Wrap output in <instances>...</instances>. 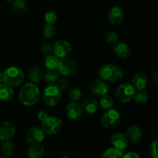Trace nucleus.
Segmentation results:
<instances>
[{"label":"nucleus","instance_id":"obj_1","mask_svg":"<svg viewBox=\"0 0 158 158\" xmlns=\"http://www.w3.org/2000/svg\"><path fill=\"white\" fill-rule=\"evenodd\" d=\"M18 98L23 105L33 106L40 100V89L35 84L26 83L20 88Z\"/></svg>","mask_w":158,"mask_h":158},{"label":"nucleus","instance_id":"obj_2","mask_svg":"<svg viewBox=\"0 0 158 158\" xmlns=\"http://www.w3.org/2000/svg\"><path fill=\"white\" fill-rule=\"evenodd\" d=\"M98 75L105 82L116 83L123 79L124 73L122 68L117 65L106 64L100 67L98 71Z\"/></svg>","mask_w":158,"mask_h":158},{"label":"nucleus","instance_id":"obj_3","mask_svg":"<svg viewBox=\"0 0 158 158\" xmlns=\"http://www.w3.org/2000/svg\"><path fill=\"white\" fill-rule=\"evenodd\" d=\"M3 74V83L14 88L23 83L24 80V73L19 67L12 66L5 70Z\"/></svg>","mask_w":158,"mask_h":158},{"label":"nucleus","instance_id":"obj_4","mask_svg":"<svg viewBox=\"0 0 158 158\" xmlns=\"http://www.w3.org/2000/svg\"><path fill=\"white\" fill-rule=\"evenodd\" d=\"M136 93V90L131 84L123 83L119 85L116 89L114 96L118 102L127 103L132 100Z\"/></svg>","mask_w":158,"mask_h":158},{"label":"nucleus","instance_id":"obj_5","mask_svg":"<svg viewBox=\"0 0 158 158\" xmlns=\"http://www.w3.org/2000/svg\"><path fill=\"white\" fill-rule=\"evenodd\" d=\"M120 119L121 116L118 110L113 108L106 110L101 118L102 125L106 129H112L120 124Z\"/></svg>","mask_w":158,"mask_h":158},{"label":"nucleus","instance_id":"obj_6","mask_svg":"<svg viewBox=\"0 0 158 158\" xmlns=\"http://www.w3.org/2000/svg\"><path fill=\"white\" fill-rule=\"evenodd\" d=\"M43 101L49 106H55L61 99V91L55 85H49L42 94Z\"/></svg>","mask_w":158,"mask_h":158},{"label":"nucleus","instance_id":"obj_7","mask_svg":"<svg viewBox=\"0 0 158 158\" xmlns=\"http://www.w3.org/2000/svg\"><path fill=\"white\" fill-rule=\"evenodd\" d=\"M57 71L60 74L65 77H73L75 76L79 71V65L74 60L69 57L60 60Z\"/></svg>","mask_w":158,"mask_h":158},{"label":"nucleus","instance_id":"obj_8","mask_svg":"<svg viewBox=\"0 0 158 158\" xmlns=\"http://www.w3.org/2000/svg\"><path fill=\"white\" fill-rule=\"evenodd\" d=\"M63 126L62 120L56 116H48L47 119L42 122L41 129L43 133L48 135L57 134Z\"/></svg>","mask_w":158,"mask_h":158},{"label":"nucleus","instance_id":"obj_9","mask_svg":"<svg viewBox=\"0 0 158 158\" xmlns=\"http://www.w3.org/2000/svg\"><path fill=\"white\" fill-rule=\"evenodd\" d=\"M54 55L58 58H67L72 53V46L68 41L60 40L54 43L53 46Z\"/></svg>","mask_w":158,"mask_h":158},{"label":"nucleus","instance_id":"obj_10","mask_svg":"<svg viewBox=\"0 0 158 158\" xmlns=\"http://www.w3.org/2000/svg\"><path fill=\"white\" fill-rule=\"evenodd\" d=\"M45 133L39 126H32L28 130L26 134V140L31 145L40 144L43 141Z\"/></svg>","mask_w":158,"mask_h":158},{"label":"nucleus","instance_id":"obj_11","mask_svg":"<svg viewBox=\"0 0 158 158\" xmlns=\"http://www.w3.org/2000/svg\"><path fill=\"white\" fill-rule=\"evenodd\" d=\"M16 129L12 122L6 121L0 124V140L5 142L12 139Z\"/></svg>","mask_w":158,"mask_h":158},{"label":"nucleus","instance_id":"obj_12","mask_svg":"<svg viewBox=\"0 0 158 158\" xmlns=\"http://www.w3.org/2000/svg\"><path fill=\"white\" fill-rule=\"evenodd\" d=\"M66 113L69 119L77 121L83 116V110L82 105L78 102H71L66 106Z\"/></svg>","mask_w":158,"mask_h":158},{"label":"nucleus","instance_id":"obj_13","mask_svg":"<svg viewBox=\"0 0 158 158\" xmlns=\"http://www.w3.org/2000/svg\"><path fill=\"white\" fill-rule=\"evenodd\" d=\"M89 88L92 94L97 97H102L106 94L109 89L106 82L101 79H95L89 85Z\"/></svg>","mask_w":158,"mask_h":158},{"label":"nucleus","instance_id":"obj_14","mask_svg":"<svg viewBox=\"0 0 158 158\" xmlns=\"http://www.w3.org/2000/svg\"><path fill=\"white\" fill-rule=\"evenodd\" d=\"M110 142L114 148L122 152L124 151L128 146V140L126 136L124 133H120V132H116L113 133L110 137Z\"/></svg>","mask_w":158,"mask_h":158},{"label":"nucleus","instance_id":"obj_15","mask_svg":"<svg viewBox=\"0 0 158 158\" xmlns=\"http://www.w3.org/2000/svg\"><path fill=\"white\" fill-rule=\"evenodd\" d=\"M107 17L111 24H120L124 18V12L120 6H114L110 9Z\"/></svg>","mask_w":158,"mask_h":158},{"label":"nucleus","instance_id":"obj_16","mask_svg":"<svg viewBox=\"0 0 158 158\" xmlns=\"http://www.w3.org/2000/svg\"><path fill=\"white\" fill-rule=\"evenodd\" d=\"M124 134L127 139L128 142L130 141L133 143H137L138 142H140L142 138L141 129H140V127L136 125L128 126Z\"/></svg>","mask_w":158,"mask_h":158},{"label":"nucleus","instance_id":"obj_17","mask_svg":"<svg viewBox=\"0 0 158 158\" xmlns=\"http://www.w3.org/2000/svg\"><path fill=\"white\" fill-rule=\"evenodd\" d=\"M131 85L136 91H142L148 85V77L143 72H138L133 77Z\"/></svg>","mask_w":158,"mask_h":158},{"label":"nucleus","instance_id":"obj_18","mask_svg":"<svg viewBox=\"0 0 158 158\" xmlns=\"http://www.w3.org/2000/svg\"><path fill=\"white\" fill-rule=\"evenodd\" d=\"M82 108L83 111L88 114H95L99 109V104L97 100L93 98H86L82 103Z\"/></svg>","mask_w":158,"mask_h":158},{"label":"nucleus","instance_id":"obj_19","mask_svg":"<svg viewBox=\"0 0 158 158\" xmlns=\"http://www.w3.org/2000/svg\"><path fill=\"white\" fill-rule=\"evenodd\" d=\"M114 51L116 55L120 59H126L127 57H129L131 53V50L128 45L123 42H117V43H115L114 46Z\"/></svg>","mask_w":158,"mask_h":158},{"label":"nucleus","instance_id":"obj_20","mask_svg":"<svg viewBox=\"0 0 158 158\" xmlns=\"http://www.w3.org/2000/svg\"><path fill=\"white\" fill-rule=\"evenodd\" d=\"M28 77L30 79L32 83H39L43 77V69L38 65L31 67L28 71Z\"/></svg>","mask_w":158,"mask_h":158},{"label":"nucleus","instance_id":"obj_21","mask_svg":"<svg viewBox=\"0 0 158 158\" xmlns=\"http://www.w3.org/2000/svg\"><path fill=\"white\" fill-rule=\"evenodd\" d=\"M44 154V148L40 144L31 145L26 152V156L28 158H43Z\"/></svg>","mask_w":158,"mask_h":158},{"label":"nucleus","instance_id":"obj_22","mask_svg":"<svg viewBox=\"0 0 158 158\" xmlns=\"http://www.w3.org/2000/svg\"><path fill=\"white\" fill-rule=\"evenodd\" d=\"M14 95L13 88L6 84L0 85V100L3 102H9Z\"/></svg>","mask_w":158,"mask_h":158},{"label":"nucleus","instance_id":"obj_23","mask_svg":"<svg viewBox=\"0 0 158 158\" xmlns=\"http://www.w3.org/2000/svg\"><path fill=\"white\" fill-rule=\"evenodd\" d=\"M59 62H60V60L56 56L49 54V55H46L44 57L43 64L46 67V69H57Z\"/></svg>","mask_w":158,"mask_h":158},{"label":"nucleus","instance_id":"obj_24","mask_svg":"<svg viewBox=\"0 0 158 158\" xmlns=\"http://www.w3.org/2000/svg\"><path fill=\"white\" fill-rule=\"evenodd\" d=\"M59 76H60V73L57 71V69H47L46 73L43 74V77L46 82L50 85H52L58 80Z\"/></svg>","mask_w":158,"mask_h":158},{"label":"nucleus","instance_id":"obj_25","mask_svg":"<svg viewBox=\"0 0 158 158\" xmlns=\"http://www.w3.org/2000/svg\"><path fill=\"white\" fill-rule=\"evenodd\" d=\"M12 9L15 13L23 15L27 10V6L25 0H14L12 2Z\"/></svg>","mask_w":158,"mask_h":158},{"label":"nucleus","instance_id":"obj_26","mask_svg":"<svg viewBox=\"0 0 158 158\" xmlns=\"http://www.w3.org/2000/svg\"><path fill=\"white\" fill-rule=\"evenodd\" d=\"M123 152L114 147H111L103 152L101 158H123Z\"/></svg>","mask_w":158,"mask_h":158},{"label":"nucleus","instance_id":"obj_27","mask_svg":"<svg viewBox=\"0 0 158 158\" xmlns=\"http://www.w3.org/2000/svg\"><path fill=\"white\" fill-rule=\"evenodd\" d=\"M15 145L10 140L5 141L1 146V151L5 156H9L12 155L15 152Z\"/></svg>","mask_w":158,"mask_h":158},{"label":"nucleus","instance_id":"obj_28","mask_svg":"<svg viewBox=\"0 0 158 158\" xmlns=\"http://www.w3.org/2000/svg\"><path fill=\"white\" fill-rule=\"evenodd\" d=\"M100 105L101 108L104 110L110 109L114 106V99L111 96L105 94L102 96L100 101Z\"/></svg>","mask_w":158,"mask_h":158},{"label":"nucleus","instance_id":"obj_29","mask_svg":"<svg viewBox=\"0 0 158 158\" xmlns=\"http://www.w3.org/2000/svg\"><path fill=\"white\" fill-rule=\"evenodd\" d=\"M134 99L135 100L136 103L138 104V105H144L148 101V94L143 90L138 91L137 92L135 93Z\"/></svg>","mask_w":158,"mask_h":158},{"label":"nucleus","instance_id":"obj_30","mask_svg":"<svg viewBox=\"0 0 158 158\" xmlns=\"http://www.w3.org/2000/svg\"><path fill=\"white\" fill-rule=\"evenodd\" d=\"M82 91L78 88H73L68 92V98L71 102H79L82 98Z\"/></svg>","mask_w":158,"mask_h":158},{"label":"nucleus","instance_id":"obj_31","mask_svg":"<svg viewBox=\"0 0 158 158\" xmlns=\"http://www.w3.org/2000/svg\"><path fill=\"white\" fill-rule=\"evenodd\" d=\"M43 36L46 39L49 40V39L52 38L56 34V29L53 26V25L46 24L43 26Z\"/></svg>","mask_w":158,"mask_h":158},{"label":"nucleus","instance_id":"obj_32","mask_svg":"<svg viewBox=\"0 0 158 158\" xmlns=\"http://www.w3.org/2000/svg\"><path fill=\"white\" fill-rule=\"evenodd\" d=\"M104 38L106 43H110V44H115L118 42V36H117V33L112 30L107 31L105 33Z\"/></svg>","mask_w":158,"mask_h":158},{"label":"nucleus","instance_id":"obj_33","mask_svg":"<svg viewBox=\"0 0 158 158\" xmlns=\"http://www.w3.org/2000/svg\"><path fill=\"white\" fill-rule=\"evenodd\" d=\"M44 19L46 24L54 25L57 20V15L54 11L49 10L46 12L44 15Z\"/></svg>","mask_w":158,"mask_h":158},{"label":"nucleus","instance_id":"obj_34","mask_svg":"<svg viewBox=\"0 0 158 158\" xmlns=\"http://www.w3.org/2000/svg\"><path fill=\"white\" fill-rule=\"evenodd\" d=\"M56 86L60 90V91H64L69 88V81H68L67 79L64 78V77H62V78H59L55 82Z\"/></svg>","mask_w":158,"mask_h":158},{"label":"nucleus","instance_id":"obj_35","mask_svg":"<svg viewBox=\"0 0 158 158\" xmlns=\"http://www.w3.org/2000/svg\"><path fill=\"white\" fill-rule=\"evenodd\" d=\"M150 153L151 158H158L157 151V139H154L150 145Z\"/></svg>","mask_w":158,"mask_h":158},{"label":"nucleus","instance_id":"obj_36","mask_svg":"<svg viewBox=\"0 0 158 158\" xmlns=\"http://www.w3.org/2000/svg\"><path fill=\"white\" fill-rule=\"evenodd\" d=\"M41 50L46 55H49V54H52V52H53V48H52V45L49 44V43H45L42 46Z\"/></svg>","mask_w":158,"mask_h":158},{"label":"nucleus","instance_id":"obj_37","mask_svg":"<svg viewBox=\"0 0 158 158\" xmlns=\"http://www.w3.org/2000/svg\"><path fill=\"white\" fill-rule=\"evenodd\" d=\"M48 116H48V113L45 111H40L38 113V115H37V118H38V119L40 122H43L44 120H46Z\"/></svg>","mask_w":158,"mask_h":158},{"label":"nucleus","instance_id":"obj_38","mask_svg":"<svg viewBox=\"0 0 158 158\" xmlns=\"http://www.w3.org/2000/svg\"><path fill=\"white\" fill-rule=\"evenodd\" d=\"M123 158H141L140 155L136 152H128L125 155H123Z\"/></svg>","mask_w":158,"mask_h":158},{"label":"nucleus","instance_id":"obj_39","mask_svg":"<svg viewBox=\"0 0 158 158\" xmlns=\"http://www.w3.org/2000/svg\"><path fill=\"white\" fill-rule=\"evenodd\" d=\"M3 83V74L0 71V85Z\"/></svg>","mask_w":158,"mask_h":158},{"label":"nucleus","instance_id":"obj_40","mask_svg":"<svg viewBox=\"0 0 158 158\" xmlns=\"http://www.w3.org/2000/svg\"><path fill=\"white\" fill-rule=\"evenodd\" d=\"M60 158H70V157H69V156H61Z\"/></svg>","mask_w":158,"mask_h":158},{"label":"nucleus","instance_id":"obj_41","mask_svg":"<svg viewBox=\"0 0 158 158\" xmlns=\"http://www.w3.org/2000/svg\"><path fill=\"white\" fill-rule=\"evenodd\" d=\"M0 158H9V156H0Z\"/></svg>","mask_w":158,"mask_h":158}]
</instances>
